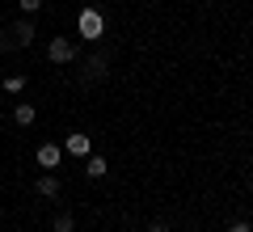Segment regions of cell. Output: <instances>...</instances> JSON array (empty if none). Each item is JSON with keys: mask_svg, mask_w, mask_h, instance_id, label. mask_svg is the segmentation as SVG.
<instances>
[{"mask_svg": "<svg viewBox=\"0 0 253 232\" xmlns=\"http://www.w3.org/2000/svg\"><path fill=\"white\" fill-rule=\"evenodd\" d=\"M34 43V21H17V26L9 30V34H0V46H4V51H9V46H30Z\"/></svg>", "mask_w": 253, "mask_h": 232, "instance_id": "6da1fadb", "label": "cell"}, {"mask_svg": "<svg viewBox=\"0 0 253 232\" xmlns=\"http://www.w3.org/2000/svg\"><path fill=\"white\" fill-rule=\"evenodd\" d=\"M46 55H51V63H72L76 59V46H72V38H51Z\"/></svg>", "mask_w": 253, "mask_h": 232, "instance_id": "7a4b0ae2", "label": "cell"}, {"mask_svg": "<svg viewBox=\"0 0 253 232\" xmlns=\"http://www.w3.org/2000/svg\"><path fill=\"white\" fill-rule=\"evenodd\" d=\"M63 152H72V156H89V152H93V139H89V135H81V131H72L68 139H63Z\"/></svg>", "mask_w": 253, "mask_h": 232, "instance_id": "3957f363", "label": "cell"}, {"mask_svg": "<svg viewBox=\"0 0 253 232\" xmlns=\"http://www.w3.org/2000/svg\"><path fill=\"white\" fill-rule=\"evenodd\" d=\"M81 34L84 38H101V13L97 9H84L81 13Z\"/></svg>", "mask_w": 253, "mask_h": 232, "instance_id": "277c9868", "label": "cell"}, {"mask_svg": "<svg viewBox=\"0 0 253 232\" xmlns=\"http://www.w3.org/2000/svg\"><path fill=\"white\" fill-rule=\"evenodd\" d=\"M59 161H63V148H59V143H42V148H38V165H42V169H55Z\"/></svg>", "mask_w": 253, "mask_h": 232, "instance_id": "5b68a950", "label": "cell"}, {"mask_svg": "<svg viewBox=\"0 0 253 232\" xmlns=\"http://www.w3.org/2000/svg\"><path fill=\"white\" fill-rule=\"evenodd\" d=\"M34 190H38V194H42V198H59V178H55V173H42Z\"/></svg>", "mask_w": 253, "mask_h": 232, "instance_id": "8992f818", "label": "cell"}, {"mask_svg": "<svg viewBox=\"0 0 253 232\" xmlns=\"http://www.w3.org/2000/svg\"><path fill=\"white\" fill-rule=\"evenodd\" d=\"M84 173H89V178H106V156L89 152V161H84Z\"/></svg>", "mask_w": 253, "mask_h": 232, "instance_id": "52a82bcc", "label": "cell"}, {"mask_svg": "<svg viewBox=\"0 0 253 232\" xmlns=\"http://www.w3.org/2000/svg\"><path fill=\"white\" fill-rule=\"evenodd\" d=\"M0 89H4V93H21V89H26V76H21V72H13V76H4V85H0Z\"/></svg>", "mask_w": 253, "mask_h": 232, "instance_id": "ba28073f", "label": "cell"}, {"mask_svg": "<svg viewBox=\"0 0 253 232\" xmlns=\"http://www.w3.org/2000/svg\"><path fill=\"white\" fill-rule=\"evenodd\" d=\"M13 118H17V127H30V123H34V106H26V101H21V106L13 110Z\"/></svg>", "mask_w": 253, "mask_h": 232, "instance_id": "9c48e42d", "label": "cell"}, {"mask_svg": "<svg viewBox=\"0 0 253 232\" xmlns=\"http://www.w3.org/2000/svg\"><path fill=\"white\" fill-rule=\"evenodd\" d=\"M89 76H93V81L106 76V55H93V59H89Z\"/></svg>", "mask_w": 253, "mask_h": 232, "instance_id": "30bf717a", "label": "cell"}, {"mask_svg": "<svg viewBox=\"0 0 253 232\" xmlns=\"http://www.w3.org/2000/svg\"><path fill=\"white\" fill-rule=\"evenodd\" d=\"M72 228H76V220H72L68 211H59V215H55V232H72Z\"/></svg>", "mask_w": 253, "mask_h": 232, "instance_id": "8fae6325", "label": "cell"}, {"mask_svg": "<svg viewBox=\"0 0 253 232\" xmlns=\"http://www.w3.org/2000/svg\"><path fill=\"white\" fill-rule=\"evenodd\" d=\"M17 4H21V13H38L42 9V0H17Z\"/></svg>", "mask_w": 253, "mask_h": 232, "instance_id": "7c38bea8", "label": "cell"}, {"mask_svg": "<svg viewBox=\"0 0 253 232\" xmlns=\"http://www.w3.org/2000/svg\"><path fill=\"white\" fill-rule=\"evenodd\" d=\"M148 232H169V228H165V220H152V224H148Z\"/></svg>", "mask_w": 253, "mask_h": 232, "instance_id": "4fadbf2b", "label": "cell"}, {"mask_svg": "<svg viewBox=\"0 0 253 232\" xmlns=\"http://www.w3.org/2000/svg\"><path fill=\"white\" fill-rule=\"evenodd\" d=\"M228 232H253V228H249V224H245V220H236V224H232V228H228Z\"/></svg>", "mask_w": 253, "mask_h": 232, "instance_id": "5bb4252c", "label": "cell"}]
</instances>
